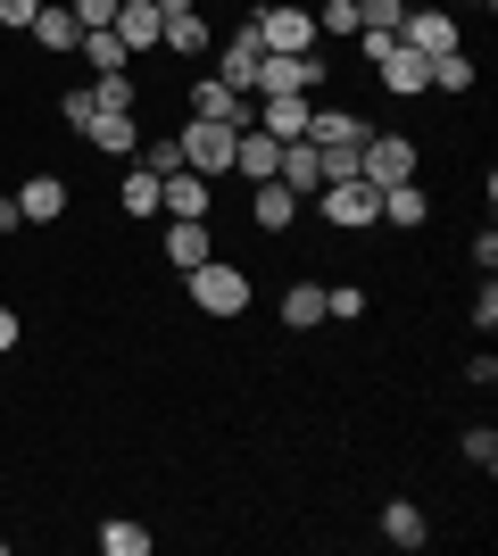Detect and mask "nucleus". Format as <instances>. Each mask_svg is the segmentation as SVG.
I'll use <instances>...</instances> for the list:
<instances>
[{
  "instance_id": "f257e3e1",
  "label": "nucleus",
  "mask_w": 498,
  "mask_h": 556,
  "mask_svg": "<svg viewBox=\"0 0 498 556\" xmlns=\"http://www.w3.org/2000/svg\"><path fill=\"white\" fill-rule=\"evenodd\" d=\"M175 141H183V166H191V175H208V184H216V175H233V141H241V125L191 116V125H183Z\"/></svg>"
},
{
  "instance_id": "f03ea898",
  "label": "nucleus",
  "mask_w": 498,
  "mask_h": 556,
  "mask_svg": "<svg viewBox=\"0 0 498 556\" xmlns=\"http://www.w3.org/2000/svg\"><path fill=\"white\" fill-rule=\"evenodd\" d=\"M183 282H191V300L208 307V316H241V307H250V275H241V266H225V257H200Z\"/></svg>"
},
{
  "instance_id": "7ed1b4c3",
  "label": "nucleus",
  "mask_w": 498,
  "mask_h": 556,
  "mask_svg": "<svg viewBox=\"0 0 498 556\" xmlns=\"http://www.w3.org/2000/svg\"><path fill=\"white\" fill-rule=\"evenodd\" d=\"M357 175H366L374 191L416 184V141H407V134H366V150H357Z\"/></svg>"
},
{
  "instance_id": "20e7f679",
  "label": "nucleus",
  "mask_w": 498,
  "mask_h": 556,
  "mask_svg": "<svg viewBox=\"0 0 498 556\" xmlns=\"http://www.w3.org/2000/svg\"><path fill=\"white\" fill-rule=\"evenodd\" d=\"M316 208H324L341 232H357V225H382V191L366 184V175H341V184L316 191Z\"/></svg>"
},
{
  "instance_id": "39448f33",
  "label": "nucleus",
  "mask_w": 498,
  "mask_h": 556,
  "mask_svg": "<svg viewBox=\"0 0 498 556\" xmlns=\"http://www.w3.org/2000/svg\"><path fill=\"white\" fill-rule=\"evenodd\" d=\"M250 34H258V50H274V59H299V50H316V17L308 9H258V17H250Z\"/></svg>"
},
{
  "instance_id": "423d86ee",
  "label": "nucleus",
  "mask_w": 498,
  "mask_h": 556,
  "mask_svg": "<svg viewBox=\"0 0 498 556\" xmlns=\"http://www.w3.org/2000/svg\"><path fill=\"white\" fill-rule=\"evenodd\" d=\"M316 84H324V59H316V50H299V59H274V50H266L258 59V100L266 92H308L316 100Z\"/></svg>"
},
{
  "instance_id": "0eeeda50",
  "label": "nucleus",
  "mask_w": 498,
  "mask_h": 556,
  "mask_svg": "<svg viewBox=\"0 0 498 556\" xmlns=\"http://www.w3.org/2000/svg\"><path fill=\"white\" fill-rule=\"evenodd\" d=\"M108 34L125 42V59H142V50H158V34H166L158 0H117V17H108Z\"/></svg>"
},
{
  "instance_id": "6e6552de",
  "label": "nucleus",
  "mask_w": 498,
  "mask_h": 556,
  "mask_svg": "<svg viewBox=\"0 0 498 556\" xmlns=\"http://www.w3.org/2000/svg\"><path fill=\"white\" fill-rule=\"evenodd\" d=\"M308 116H316L308 92H266L250 125H258V134H274V141H299V134H308Z\"/></svg>"
},
{
  "instance_id": "1a4fd4ad",
  "label": "nucleus",
  "mask_w": 498,
  "mask_h": 556,
  "mask_svg": "<svg viewBox=\"0 0 498 556\" xmlns=\"http://www.w3.org/2000/svg\"><path fill=\"white\" fill-rule=\"evenodd\" d=\"M191 116H216V125H250V92H233V84H225V75H200V84H191Z\"/></svg>"
},
{
  "instance_id": "9d476101",
  "label": "nucleus",
  "mask_w": 498,
  "mask_h": 556,
  "mask_svg": "<svg viewBox=\"0 0 498 556\" xmlns=\"http://www.w3.org/2000/svg\"><path fill=\"white\" fill-rule=\"evenodd\" d=\"M158 208L166 216H208L216 184H208V175H191V166H175V175H158Z\"/></svg>"
},
{
  "instance_id": "9b49d317",
  "label": "nucleus",
  "mask_w": 498,
  "mask_h": 556,
  "mask_svg": "<svg viewBox=\"0 0 498 556\" xmlns=\"http://www.w3.org/2000/svg\"><path fill=\"white\" fill-rule=\"evenodd\" d=\"M399 42H407V50H424V59H440V50H457V17H449V9H407Z\"/></svg>"
},
{
  "instance_id": "f8f14e48",
  "label": "nucleus",
  "mask_w": 498,
  "mask_h": 556,
  "mask_svg": "<svg viewBox=\"0 0 498 556\" xmlns=\"http://www.w3.org/2000/svg\"><path fill=\"white\" fill-rule=\"evenodd\" d=\"M366 134H374L366 116H349V109H316L299 141H316V150H366Z\"/></svg>"
},
{
  "instance_id": "ddd939ff",
  "label": "nucleus",
  "mask_w": 498,
  "mask_h": 556,
  "mask_svg": "<svg viewBox=\"0 0 498 556\" xmlns=\"http://www.w3.org/2000/svg\"><path fill=\"white\" fill-rule=\"evenodd\" d=\"M274 184H291L299 200H316V191H324V150H316V141H283V166H274Z\"/></svg>"
},
{
  "instance_id": "4468645a",
  "label": "nucleus",
  "mask_w": 498,
  "mask_h": 556,
  "mask_svg": "<svg viewBox=\"0 0 498 556\" xmlns=\"http://www.w3.org/2000/svg\"><path fill=\"white\" fill-rule=\"evenodd\" d=\"M250 216H258V232H291V216H299V191L291 184H250Z\"/></svg>"
},
{
  "instance_id": "2eb2a0df",
  "label": "nucleus",
  "mask_w": 498,
  "mask_h": 556,
  "mask_svg": "<svg viewBox=\"0 0 498 556\" xmlns=\"http://www.w3.org/2000/svg\"><path fill=\"white\" fill-rule=\"evenodd\" d=\"M84 134H92V150H108V159H133V150H142V125H133V109H100Z\"/></svg>"
},
{
  "instance_id": "dca6fc26",
  "label": "nucleus",
  "mask_w": 498,
  "mask_h": 556,
  "mask_svg": "<svg viewBox=\"0 0 498 556\" xmlns=\"http://www.w3.org/2000/svg\"><path fill=\"white\" fill-rule=\"evenodd\" d=\"M274 166H283V141H274V134H258V125H241V141H233V175L266 184Z\"/></svg>"
},
{
  "instance_id": "f3484780",
  "label": "nucleus",
  "mask_w": 498,
  "mask_h": 556,
  "mask_svg": "<svg viewBox=\"0 0 498 556\" xmlns=\"http://www.w3.org/2000/svg\"><path fill=\"white\" fill-rule=\"evenodd\" d=\"M17 208H25V225H59V216H67V184H59V175H25Z\"/></svg>"
},
{
  "instance_id": "a211bd4d",
  "label": "nucleus",
  "mask_w": 498,
  "mask_h": 556,
  "mask_svg": "<svg viewBox=\"0 0 498 556\" xmlns=\"http://www.w3.org/2000/svg\"><path fill=\"white\" fill-rule=\"evenodd\" d=\"M200 257H216V241H208V216H175L166 225V266H200Z\"/></svg>"
},
{
  "instance_id": "6ab92c4d",
  "label": "nucleus",
  "mask_w": 498,
  "mask_h": 556,
  "mask_svg": "<svg viewBox=\"0 0 498 556\" xmlns=\"http://www.w3.org/2000/svg\"><path fill=\"white\" fill-rule=\"evenodd\" d=\"M25 34H34V42H42V50H75V42H84V25H75V9H67V0H42Z\"/></svg>"
},
{
  "instance_id": "aec40b11",
  "label": "nucleus",
  "mask_w": 498,
  "mask_h": 556,
  "mask_svg": "<svg viewBox=\"0 0 498 556\" xmlns=\"http://www.w3.org/2000/svg\"><path fill=\"white\" fill-rule=\"evenodd\" d=\"M258 59H266V50H258V34H250V25H241L233 42H225V67H216V75H225V84H233V92H258Z\"/></svg>"
},
{
  "instance_id": "412c9836",
  "label": "nucleus",
  "mask_w": 498,
  "mask_h": 556,
  "mask_svg": "<svg viewBox=\"0 0 498 556\" xmlns=\"http://www.w3.org/2000/svg\"><path fill=\"white\" fill-rule=\"evenodd\" d=\"M382 540H391V548H424L432 540L424 507H416V498H391V507H382Z\"/></svg>"
},
{
  "instance_id": "4be33fe9",
  "label": "nucleus",
  "mask_w": 498,
  "mask_h": 556,
  "mask_svg": "<svg viewBox=\"0 0 498 556\" xmlns=\"http://www.w3.org/2000/svg\"><path fill=\"white\" fill-rule=\"evenodd\" d=\"M283 325L291 332H316V325H324V282H291V291H283Z\"/></svg>"
},
{
  "instance_id": "5701e85b",
  "label": "nucleus",
  "mask_w": 498,
  "mask_h": 556,
  "mask_svg": "<svg viewBox=\"0 0 498 556\" xmlns=\"http://www.w3.org/2000/svg\"><path fill=\"white\" fill-rule=\"evenodd\" d=\"M424 216H432V200H424V191H416V184H391V191H382V225L416 232V225H424Z\"/></svg>"
},
{
  "instance_id": "b1692460",
  "label": "nucleus",
  "mask_w": 498,
  "mask_h": 556,
  "mask_svg": "<svg viewBox=\"0 0 498 556\" xmlns=\"http://www.w3.org/2000/svg\"><path fill=\"white\" fill-rule=\"evenodd\" d=\"M166 50H183V59H200L208 50V25H200V9H166V34H158Z\"/></svg>"
},
{
  "instance_id": "393cba45",
  "label": "nucleus",
  "mask_w": 498,
  "mask_h": 556,
  "mask_svg": "<svg viewBox=\"0 0 498 556\" xmlns=\"http://www.w3.org/2000/svg\"><path fill=\"white\" fill-rule=\"evenodd\" d=\"M100 548L108 556H150V532L133 523V515H108V523H100Z\"/></svg>"
},
{
  "instance_id": "a878e982",
  "label": "nucleus",
  "mask_w": 498,
  "mask_h": 556,
  "mask_svg": "<svg viewBox=\"0 0 498 556\" xmlns=\"http://www.w3.org/2000/svg\"><path fill=\"white\" fill-rule=\"evenodd\" d=\"M432 84H440V92H474L482 67L465 59V50H440V59H432Z\"/></svg>"
},
{
  "instance_id": "bb28decb",
  "label": "nucleus",
  "mask_w": 498,
  "mask_h": 556,
  "mask_svg": "<svg viewBox=\"0 0 498 556\" xmlns=\"http://www.w3.org/2000/svg\"><path fill=\"white\" fill-rule=\"evenodd\" d=\"M117 208H125V216H158V175H150V166H133V175H125Z\"/></svg>"
},
{
  "instance_id": "cd10ccee",
  "label": "nucleus",
  "mask_w": 498,
  "mask_h": 556,
  "mask_svg": "<svg viewBox=\"0 0 498 556\" xmlns=\"http://www.w3.org/2000/svg\"><path fill=\"white\" fill-rule=\"evenodd\" d=\"M407 0H357V34H399Z\"/></svg>"
},
{
  "instance_id": "c85d7f7f",
  "label": "nucleus",
  "mask_w": 498,
  "mask_h": 556,
  "mask_svg": "<svg viewBox=\"0 0 498 556\" xmlns=\"http://www.w3.org/2000/svg\"><path fill=\"white\" fill-rule=\"evenodd\" d=\"M84 67H92V75H117V67H133V59H125L117 34H84Z\"/></svg>"
},
{
  "instance_id": "c756f323",
  "label": "nucleus",
  "mask_w": 498,
  "mask_h": 556,
  "mask_svg": "<svg viewBox=\"0 0 498 556\" xmlns=\"http://www.w3.org/2000/svg\"><path fill=\"white\" fill-rule=\"evenodd\" d=\"M316 17V34H341V42H349L357 34V0H324V9H308Z\"/></svg>"
},
{
  "instance_id": "7c9ffc66",
  "label": "nucleus",
  "mask_w": 498,
  "mask_h": 556,
  "mask_svg": "<svg viewBox=\"0 0 498 556\" xmlns=\"http://www.w3.org/2000/svg\"><path fill=\"white\" fill-rule=\"evenodd\" d=\"M92 100H100V109H133V67H117V75H92Z\"/></svg>"
},
{
  "instance_id": "2f4dec72",
  "label": "nucleus",
  "mask_w": 498,
  "mask_h": 556,
  "mask_svg": "<svg viewBox=\"0 0 498 556\" xmlns=\"http://www.w3.org/2000/svg\"><path fill=\"white\" fill-rule=\"evenodd\" d=\"M142 166H150V175H175V166H183V141H175V134H150L142 141Z\"/></svg>"
},
{
  "instance_id": "473e14b6",
  "label": "nucleus",
  "mask_w": 498,
  "mask_h": 556,
  "mask_svg": "<svg viewBox=\"0 0 498 556\" xmlns=\"http://www.w3.org/2000/svg\"><path fill=\"white\" fill-rule=\"evenodd\" d=\"M457 448H465V465H482V473L498 465V432H490V424H474V432H465Z\"/></svg>"
},
{
  "instance_id": "72a5a7b5",
  "label": "nucleus",
  "mask_w": 498,
  "mask_h": 556,
  "mask_svg": "<svg viewBox=\"0 0 498 556\" xmlns=\"http://www.w3.org/2000/svg\"><path fill=\"white\" fill-rule=\"evenodd\" d=\"M324 316H341V325H357V316H366V291H357V282H341V291H324Z\"/></svg>"
},
{
  "instance_id": "f704fd0d",
  "label": "nucleus",
  "mask_w": 498,
  "mask_h": 556,
  "mask_svg": "<svg viewBox=\"0 0 498 556\" xmlns=\"http://www.w3.org/2000/svg\"><path fill=\"white\" fill-rule=\"evenodd\" d=\"M67 9H75L84 34H108V17H117V0H67Z\"/></svg>"
},
{
  "instance_id": "c9c22d12",
  "label": "nucleus",
  "mask_w": 498,
  "mask_h": 556,
  "mask_svg": "<svg viewBox=\"0 0 498 556\" xmlns=\"http://www.w3.org/2000/svg\"><path fill=\"white\" fill-rule=\"evenodd\" d=\"M59 109H67V125H75V134H84V125H92V116H100V100H92V84H75V92L59 100Z\"/></svg>"
},
{
  "instance_id": "e433bc0d",
  "label": "nucleus",
  "mask_w": 498,
  "mask_h": 556,
  "mask_svg": "<svg viewBox=\"0 0 498 556\" xmlns=\"http://www.w3.org/2000/svg\"><path fill=\"white\" fill-rule=\"evenodd\" d=\"M498 325V282L482 275V291H474V332H490Z\"/></svg>"
},
{
  "instance_id": "4c0bfd02",
  "label": "nucleus",
  "mask_w": 498,
  "mask_h": 556,
  "mask_svg": "<svg viewBox=\"0 0 498 556\" xmlns=\"http://www.w3.org/2000/svg\"><path fill=\"white\" fill-rule=\"evenodd\" d=\"M34 9H42V0H0V25H9V34H25V25H34Z\"/></svg>"
},
{
  "instance_id": "58836bf2",
  "label": "nucleus",
  "mask_w": 498,
  "mask_h": 556,
  "mask_svg": "<svg viewBox=\"0 0 498 556\" xmlns=\"http://www.w3.org/2000/svg\"><path fill=\"white\" fill-rule=\"evenodd\" d=\"M17 349V307H0V357Z\"/></svg>"
},
{
  "instance_id": "ea45409f",
  "label": "nucleus",
  "mask_w": 498,
  "mask_h": 556,
  "mask_svg": "<svg viewBox=\"0 0 498 556\" xmlns=\"http://www.w3.org/2000/svg\"><path fill=\"white\" fill-rule=\"evenodd\" d=\"M25 225V208H17V200H0V232H17Z\"/></svg>"
},
{
  "instance_id": "a19ab883",
  "label": "nucleus",
  "mask_w": 498,
  "mask_h": 556,
  "mask_svg": "<svg viewBox=\"0 0 498 556\" xmlns=\"http://www.w3.org/2000/svg\"><path fill=\"white\" fill-rule=\"evenodd\" d=\"M407 9H432V0H407Z\"/></svg>"
},
{
  "instance_id": "79ce46f5",
  "label": "nucleus",
  "mask_w": 498,
  "mask_h": 556,
  "mask_svg": "<svg viewBox=\"0 0 498 556\" xmlns=\"http://www.w3.org/2000/svg\"><path fill=\"white\" fill-rule=\"evenodd\" d=\"M465 9H490V0H465Z\"/></svg>"
}]
</instances>
